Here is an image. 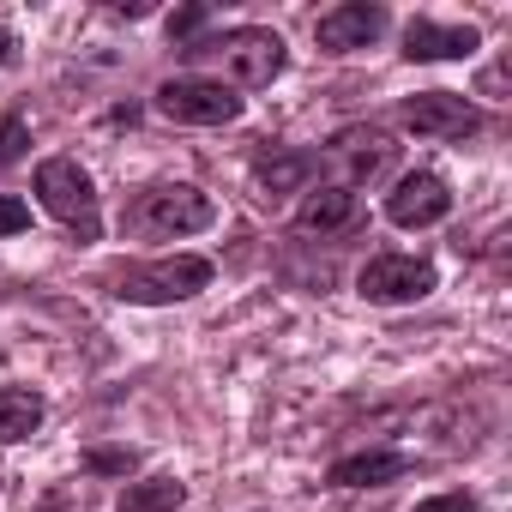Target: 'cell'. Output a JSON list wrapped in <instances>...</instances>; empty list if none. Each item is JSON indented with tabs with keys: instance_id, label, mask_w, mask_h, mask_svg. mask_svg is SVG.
Here are the masks:
<instances>
[{
	"instance_id": "6da1fadb",
	"label": "cell",
	"mask_w": 512,
	"mask_h": 512,
	"mask_svg": "<svg viewBox=\"0 0 512 512\" xmlns=\"http://www.w3.org/2000/svg\"><path fill=\"white\" fill-rule=\"evenodd\" d=\"M211 284V260L205 253H169V260H133V266H115L109 272V290L121 302H139V308H163V302H187Z\"/></svg>"
},
{
	"instance_id": "7a4b0ae2",
	"label": "cell",
	"mask_w": 512,
	"mask_h": 512,
	"mask_svg": "<svg viewBox=\"0 0 512 512\" xmlns=\"http://www.w3.org/2000/svg\"><path fill=\"white\" fill-rule=\"evenodd\" d=\"M37 199H43V211H49L67 235H79V241H97V235H103L97 187H91V175H85L73 157H49V163H37Z\"/></svg>"
},
{
	"instance_id": "3957f363",
	"label": "cell",
	"mask_w": 512,
	"mask_h": 512,
	"mask_svg": "<svg viewBox=\"0 0 512 512\" xmlns=\"http://www.w3.org/2000/svg\"><path fill=\"white\" fill-rule=\"evenodd\" d=\"M187 55H211L235 85H272L278 73H284V37L278 31H260V25H241V31H223L217 43H193ZM223 79V85H229Z\"/></svg>"
},
{
	"instance_id": "277c9868",
	"label": "cell",
	"mask_w": 512,
	"mask_h": 512,
	"mask_svg": "<svg viewBox=\"0 0 512 512\" xmlns=\"http://www.w3.org/2000/svg\"><path fill=\"white\" fill-rule=\"evenodd\" d=\"M157 115L175 127H229L241 115V91L205 73H181L169 85H157Z\"/></svg>"
},
{
	"instance_id": "5b68a950",
	"label": "cell",
	"mask_w": 512,
	"mask_h": 512,
	"mask_svg": "<svg viewBox=\"0 0 512 512\" xmlns=\"http://www.w3.org/2000/svg\"><path fill=\"white\" fill-rule=\"evenodd\" d=\"M211 217H217L211 199H205L199 187H187V181L151 187V193H139L133 211H127V223H133L139 235H193V229H205Z\"/></svg>"
},
{
	"instance_id": "8992f818",
	"label": "cell",
	"mask_w": 512,
	"mask_h": 512,
	"mask_svg": "<svg viewBox=\"0 0 512 512\" xmlns=\"http://www.w3.org/2000/svg\"><path fill=\"white\" fill-rule=\"evenodd\" d=\"M356 290H362L368 302H386V308H392V302H422V296L434 290V266L416 260V253H380V260L362 266Z\"/></svg>"
},
{
	"instance_id": "52a82bcc",
	"label": "cell",
	"mask_w": 512,
	"mask_h": 512,
	"mask_svg": "<svg viewBox=\"0 0 512 512\" xmlns=\"http://www.w3.org/2000/svg\"><path fill=\"white\" fill-rule=\"evenodd\" d=\"M404 127L416 139H464V133L482 127V109L464 103L458 91H422V97L404 103Z\"/></svg>"
},
{
	"instance_id": "ba28073f",
	"label": "cell",
	"mask_w": 512,
	"mask_h": 512,
	"mask_svg": "<svg viewBox=\"0 0 512 512\" xmlns=\"http://www.w3.org/2000/svg\"><path fill=\"white\" fill-rule=\"evenodd\" d=\"M446 211H452V193H446V181L428 175V169L404 175V181L386 193V217H392L398 229H428V223H440Z\"/></svg>"
},
{
	"instance_id": "9c48e42d",
	"label": "cell",
	"mask_w": 512,
	"mask_h": 512,
	"mask_svg": "<svg viewBox=\"0 0 512 512\" xmlns=\"http://www.w3.org/2000/svg\"><path fill=\"white\" fill-rule=\"evenodd\" d=\"M380 31H386V7H368V0H344V7L320 13V25H314V37H320V49H326V55L368 49Z\"/></svg>"
},
{
	"instance_id": "30bf717a",
	"label": "cell",
	"mask_w": 512,
	"mask_h": 512,
	"mask_svg": "<svg viewBox=\"0 0 512 512\" xmlns=\"http://www.w3.org/2000/svg\"><path fill=\"white\" fill-rule=\"evenodd\" d=\"M470 49H476V31H470V25L410 19V31H404V55H410V61H464Z\"/></svg>"
},
{
	"instance_id": "8fae6325",
	"label": "cell",
	"mask_w": 512,
	"mask_h": 512,
	"mask_svg": "<svg viewBox=\"0 0 512 512\" xmlns=\"http://www.w3.org/2000/svg\"><path fill=\"white\" fill-rule=\"evenodd\" d=\"M404 470H410L404 452H350V458H338V464L326 470V482H332V488H386V482H398Z\"/></svg>"
},
{
	"instance_id": "7c38bea8",
	"label": "cell",
	"mask_w": 512,
	"mask_h": 512,
	"mask_svg": "<svg viewBox=\"0 0 512 512\" xmlns=\"http://www.w3.org/2000/svg\"><path fill=\"white\" fill-rule=\"evenodd\" d=\"M350 217H356V187H320V193L302 199L296 229H302V235H332V229H344Z\"/></svg>"
},
{
	"instance_id": "4fadbf2b",
	"label": "cell",
	"mask_w": 512,
	"mask_h": 512,
	"mask_svg": "<svg viewBox=\"0 0 512 512\" xmlns=\"http://www.w3.org/2000/svg\"><path fill=\"white\" fill-rule=\"evenodd\" d=\"M43 428V398L31 386H0V440H31Z\"/></svg>"
},
{
	"instance_id": "5bb4252c",
	"label": "cell",
	"mask_w": 512,
	"mask_h": 512,
	"mask_svg": "<svg viewBox=\"0 0 512 512\" xmlns=\"http://www.w3.org/2000/svg\"><path fill=\"white\" fill-rule=\"evenodd\" d=\"M181 500H187V488L175 476H151V482H133L121 494V512H175Z\"/></svg>"
},
{
	"instance_id": "9a60e30c",
	"label": "cell",
	"mask_w": 512,
	"mask_h": 512,
	"mask_svg": "<svg viewBox=\"0 0 512 512\" xmlns=\"http://www.w3.org/2000/svg\"><path fill=\"white\" fill-rule=\"evenodd\" d=\"M308 175H314V157H308V151H278V157H266V163H260V187H272V193L302 187Z\"/></svg>"
},
{
	"instance_id": "2e32d148",
	"label": "cell",
	"mask_w": 512,
	"mask_h": 512,
	"mask_svg": "<svg viewBox=\"0 0 512 512\" xmlns=\"http://www.w3.org/2000/svg\"><path fill=\"white\" fill-rule=\"evenodd\" d=\"M85 470H97V476H133L139 470V452L133 446H91L85 452Z\"/></svg>"
},
{
	"instance_id": "e0dca14e",
	"label": "cell",
	"mask_w": 512,
	"mask_h": 512,
	"mask_svg": "<svg viewBox=\"0 0 512 512\" xmlns=\"http://www.w3.org/2000/svg\"><path fill=\"white\" fill-rule=\"evenodd\" d=\"M25 145H31V127H25V115H0V163L25 157Z\"/></svg>"
},
{
	"instance_id": "ac0fdd59",
	"label": "cell",
	"mask_w": 512,
	"mask_h": 512,
	"mask_svg": "<svg viewBox=\"0 0 512 512\" xmlns=\"http://www.w3.org/2000/svg\"><path fill=\"white\" fill-rule=\"evenodd\" d=\"M31 229V205L13 199V193H0V235H25Z\"/></svg>"
},
{
	"instance_id": "d6986e66",
	"label": "cell",
	"mask_w": 512,
	"mask_h": 512,
	"mask_svg": "<svg viewBox=\"0 0 512 512\" xmlns=\"http://www.w3.org/2000/svg\"><path fill=\"white\" fill-rule=\"evenodd\" d=\"M199 31H205V7H181V13L169 19V37H175V43H193Z\"/></svg>"
},
{
	"instance_id": "ffe728a7",
	"label": "cell",
	"mask_w": 512,
	"mask_h": 512,
	"mask_svg": "<svg viewBox=\"0 0 512 512\" xmlns=\"http://www.w3.org/2000/svg\"><path fill=\"white\" fill-rule=\"evenodd\" d=\"M416 512H476V500H470V494H434V500H422Z\"/></svg>"
},
{
	"instance_id": "44dd1931",
	"label": "cell",
	"mask_w": 512,
	"mask_h": 512,
	"mask_svg": "<svg viewBox=\"0 0 512 512\" xmlns=\"http://www.w3.org/2000/svg\"><path fill=\"white\" fill-rule=\"evenodd\" d=\"M7 61H13V31L0 25V67H7Z\"/></svg>"
}]
</instances>
